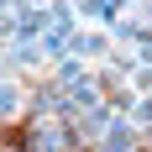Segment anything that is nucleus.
Masks as SVG:
<instances>
[{"label": "nucleus", "instance_id": "nucleus-1", "mask_svg": "<svg viewBox=\"0 0 152 152\" xmlns=\"http://www.w3.org/2000/svg\"><path fill=\"white\" fill-rule=\"evenodd\" d=\"M0 152H31V126L26 121H5L0 126Z\"/></svg>", "mask_w": 152, "mask_h": 152}]
</instances>
